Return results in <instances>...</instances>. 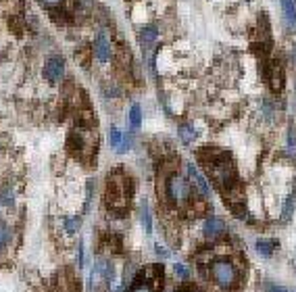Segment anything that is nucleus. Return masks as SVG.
Listing matches in <instances>:
<instances>
[{
  "instance_id": "8",
  "label": "nucleus",
  "mask_w": 296,
  "mask_h": 292,
  "mask_svg": "<svg viewBox=\"0 0 296 292\" xmlns=\"http://www.w3.org/2000/svg\"><path fill=\"white\" fill-rule=\"evenodd\" d=\"M94 54H96V59L101 63H107L111 59V44H109V40H107V36L103 32L98 34L96 40H94Z\"/></svg>"
},
{
  "instance_id": "29",
  "label": "nucleus",
  "mask_w": 296,
  "mask_h": 292,
  "mask_svg": "<svg viewBox=\"0 0 296 292\" xmlns=\"http://www.w3.org/2000/svg\"><path fill=\"white\" fill-rule=\"evenodd\" d=\"M40 3L44 5V7H59V5L63 3V0H40Z\"/></svg>"
},
{
  "instance_id": "28",
  "label": "nucleus",
  "mask_w": 296,
  "mask_h": 292,
  "mask_svg": "<svg viewBox=\"0 0 296 292\" xmlns=\"http://www.w3.org/2000/svg\"><path fill=\"white\" fill-rule=\"evenodd\" d=\"M86 194H88V197H86V209H88L90 207V201H92V194H94V184L92 182H88V192Z\"/></svg>"
},
{
  "instance_id": "22",
  "label": "nucleus",
  "mask_w": 296,
  "mask_h": 292,
  "mask_svg": "<svg viewBox=\"0 0 296 292\" xmlns=\"http://www.w3.org/2000/svg\"><path fill=\"white\" fill-rule=\"evenodd\" d=\"M173 271L177 277H181V280H188L190 277V269L188 265H184V263H173Z\"/></svg>"
},
{
  "instance_id": "23",
  "label": "nucleus",
  "mask_w": 296,
  "mask_h": 292,
  "mask_svg": "<svg viewBox=\"0 0 296 292\" xmlns=\"http://www.w3.org/2000/svg\"><path fill=\"white\" fill-rule=\"evenodd\" d=\"M265 290H267V292H290L288 288L279 286V284H273V282H267V284H265Z\"/></svg>"
},
{
  "instance_id": "4",
  "label": "nucleus",
  "mask_w": 296,
  "mask_h": 292,
  "mask_svg": "<svg viewBox=\"0 0 296 292\" xmlns=\"http://www.w3.org/2000/svg\"><path fill=\"white\" fill-rule=\"evenodd\" d=\"M186 171H188V177L192 179V184H194L196 192H199L203 199H209V197H211V186H209V182L205 179V175L201 173V169L196 167V163L188 161V163H186Z\"/></svg>"
},
{
  "instance_id": "21",
  "label": "nucleus",
  "mask_w": 296,
  "mask_h": 292,
  "mask_svg": "<svg viewBox=\"0 0 296 292\" xmlns=\"http://www.w3.org/2000/svg\"><path fill=\"white\" fill-rule=\"evenodd\" d=\"M281 217L284 219H290L292 217V213H294V192L292 194H288V199H286V203H284V209H281Z\"/></svg>"
},
{
  "instance_id": "12",
  "label": "nucleus",
  "mask_w": 296,
  "mask_h": 292,
  "mask_svg": "<svg viewBox=\"0 0 296 292\" xmlns=\"http://www.w3.org/2000/svg\"><path fill=\"white\" fill-rule=\"evenodd\" d=\"M15 205V190L11 184L0 186V207H13Z\"/></svg>"
},
{
  "instance_id": "25",
  "label": "nucleus",
  "mask_w": 296,
  "mask_h": 292,
  "mask_svg": "<svg viewBox=\"0 0 296 292\" xmlns=\"http://www.w3.org/2000/svg\"><path fill=\"white\" fill-rule=\"evenodd\" d=\"M130 292H154V288L152 286H148V284H138L134 290H130Z\"/></svg>"
},
{
  "instance_id": "5",
  "label": "nucleus",
  "mask_w": 296,
  "mask_h": 292,
  "mask_svg": "<svg viewBox=\"0 0 296 292\" xmlns=\"http://www.w3.org/2000/svg\"><path fill=\"white\" fill-rule=\"evenodd\" d=\"M228 232V226H225V221L221 217H215V215H211L205 219V226H203V234L207 236L209 240H217L221 238V236Z\"/></svg>"
},
{
  "instance_id": "16",
  "label": "nucleus",
  "mask_w": 296,
  "mask_h": 292,
  "mask_svg": "<svg viewBox=\"0 0 296 292\" xmlns=\"http://www.w3.org/2000/svg\"><path fill=\"white\" fill-rule=\"evenodd\" d=\"M109 142H111V146H113V150H121V144H123V132L121 130H117V128H111L109 130Z\"/></svg>"
},
{
  "instance_id": "7",
  "label": "nucleus",
  "mask_w": 296,
  "mask_h": 292,
  "mask_svg": "<svg viewBox=\"0 0 296 292\" xmlns=\"http://www.w3.org/2000/svg\"><path fill=\"white\" fill-rule=\"evenodd\" d=\"M96 275L98 277H105L107 282H113V280H115V265H113L111 261H107V259H98L90 277H96Z\"/></svg>"
},
{
  "instance_id": "20",
  "label": "nucleus",
  "mask_w": 296,
  "mask_h": 292,
  "mask_svg": "<svg viewBox=\"0 0 296 292\" xmlns=\"http://www.w3.org/2000/svg\"><path fill=\"white\" fill-rule=\"evenodd\" d=\"M288 155L290 157H296V130L292 128H288Z\"/></svg>"
},
{
  "instance_id": "6",
  "label": "nucleus",
  "mask_w": 296,
  "mask_h": 292,
  "mask_svg": "<svg viewBox=\"0 0 296 292\" xmlns=\"http://www.w3.org/2000/svg\"><path fill=\"white\" fill-rule=\"evenodd\" d=\"M65 73V61L61 57H50L44 63V77L48 81H59Z\"/></svg>"
},
{
  "instance_id": "30",
  "label": "nucleus",
  "mask_w": 296,
  "mask_h": 292,
  "mask_svg": "<svg viewBox=\"0 0 296 292\" xmlns=\"http://www.w3.org/2000/svg\"><path fill=\"white\" fill-rule=\"evenodd\" d=\"M157 253H159V257H169V250L163 248L161 244H157Z\"/></svg>"
},
{
  "instance_id": "19",
  "label": "nucleus",
  "mask_w": 296,
  "mask_h": 292,
  "mask_svg": "<svg viewBox=\"0 0 296 292\" xmlns=\"http://www.w3.org/2000/svg\"><path fill=\"white\" fill-rule=\"evenodd\" d=\"M63 226H65L67 234H75V232L79 230V226H81V219H79V217H65Z\"/></svg>"
},
{
  "instance_id": "18",
  "label": "nucleus",
  "mask_w": 296,
  "mask_h": 292,
  "mask_svg": "<svg viewBox=\"0 0 296 292\" xmlns=\"http://www.w3.org/2000/svg\"><path fill=\"white\" fill-rule=\"evenodd\" d=\"M9 240H11V228L5 224V221H0V250L7 248Z\"/></svg>"
},
{
  "instance_id": "15",
  "label": "nucleus",
  "mask_w": 296,
  "mask_h": 292,
  "mask_svg": "<svg viewBox=\"0 0 296 292\" xmlns=\"http://www.w3.org/2000/svg\"><path fill=\"white\" fill-rule=\"evenodd\" d=\"M130 125H132V130H138L140 125H142V109H140V105H132L130 109Z\"/></svg>"
},
{
  "instance_id": "11",
  "label": "nucleus",
  "mask_w": 296,
  "mask_h": 292,
  "mask_svg": "<svg viewBox=\"0 0 296 292\" xmlns=\"http://www.w3.org/2000/svg\"><path fill=\"white\" fill-rule=\"evenodd\" d=\"M279 5H281V11H284V17L288 21L290 27H296V7L292 0H279Z\"/></svg>"
},
{
  "instance_id": "3",
  "label": "nucleus",
  "mask_w": 296,
  "mask_h": 292,
  "mask_svg": "<svg viewBox=\"0 0 296 292\" xmlns=\"http://www.w3.org/2000/svg\"><path fill=\"white\" fill-rule=\"evenodd\" d=\"M207 167L211 175L217 179V184L221 188H232L236 184V175H234V163L228 157H221V159H213V161H207Z\"/></svg>"
},
{
  "instance_id": "2",
  "label": "nucleus",
  "mask_w": 296,
  "mask_h": 292,
  "mask_svg": "<svg viewBox=\"0 0 296 292\" xmlns=\"http://www.w3.org/2000/svg\"><path fill=\"white\" fill-rule=\"evenodd\" d=\"M167 197L171 203H175L177 207H184L192 201V188L188 184L186 177H181L177 173H173L167 179Z\"/></svg>"
},
{
  "instance_id": "31",
  "label": "nucleus",
  "mask_w": 296,
  "mask_h": 292,
  "mask_svg": "<svg viewBox=\"0 0 296 292\" xmlns=\"http://www.w3.org/2000/svg\"><path fill=\"white\" fill-rule=\"evenodd\" d=\"M290 292H296V288H294V290H290Z\"/></svg>"
},
{
  "instance_id": "10",
  "label": "nucleus",
  "mask_w": 296,
  "mask_h": 292,
  "mask_svg": "<svg viewBox=\"0 0 296 292\" xmlns=\"http://www.w3.org/2000/svg\"><path fill=\"white\" fill-rule=\"evenodd\" d=\"M157 36H159V32H157V27H152V25H148V27H144L142 32H140V44H142L144 48H148V46H152L154 42H157Z\"/></svg>"
},
{
  "instance_id": "9",
  "label": "nucleus",
  "mask_w": 296,
  "mask_h": 292,
  "mask_svg": "<svg viewBox=\"0 0 296 292\" xmlns=\"http://www.w3.org/2000/svg\"><path fill=\"white\" fill-rule=\"evenodd\" d=\"M277 248V242L275 240H267V238H259L255 242V250L261 255V257H271L273 250Z\"/></svg>"
},
{
  "instance_id": "27",
  "label": "nucleus",
  "mask_w": 296,
  "mask_h": 292,
  "mask_svg": "<svg viewBox=\"0 0 296 292\" xmlns=\"http://www.w3.org/2000/svg\"><path fill=\"white\" fill-rule=\"evenodd\" d=\"M175 292H201L196 286H190V284H184V286H179Z\"/></svg>"
},
{
  "instance_id": "26",
  "label": "nucleus",
  "mask_w": 296,
  "mask_h": 292,
  "mask_svg": "<svg viewBox=\"0 0 296 292\" xmlns=\"http://www.w3.org/2000/svg\"><path fill=\"white\" fill-rule=\"evenodd\" d=\"M77 263H79V265L86 263V253H83V244L81 242H79V248H77Z\"/></svg>"
},
{
  "instance_id": "14",
  "label": "nucleus",
  "mask_w": 296,
  "mask_h": 292,
  "mask_svg": "<svg viewBox=\"0 0 296 292\" xmlns=\"http://www.w3.org/2000/svg\"><path fill=\"white\" fill-rule=\"evenodd\" d=\"M140 221H142L144 230L150 234L152 232V213H150V207L146 203H142V207H140Z\"/></svg>"
},
{
  "instance_id": "17",
  "label": "nucleus",
  "mask_w": 296,
  "mask_h": 292,
  "mask_svg": "<svg viewBox=\"0 0 296 292\" xmlns=\"http://www.w3.org/2000/svg\"><path fill=\"white\" fill-rule=\"evenodd\" d=\"M281 86H284V71H281L277 65H273V69H271V88L279 90Z\"/></svg>"
},
{
  "instance_id": "13",
  "label": "nucleus",
  "mask_w": 296,
  "mask_h": 292,
  "mask_svg": "<svg viewBox=\"0 0 296 292\" xmlns=\"http://www.w3.org/2000/svg\"><path fill=\"white\" fill-rule=\"evenodd\" d=\"M177 134H179V138H181V142H194L196 136H199V130H194L192 123H181L179 130H177Z\"/></svg>"
},
{
  "instance_id": "1",
  "label": "nucleus",
  "mask_w": 296,
  "mask_h": 292,
  "mask_svg": "<svg viewBox=\"0 0 296 292\" xmlns=\"http://www.w3.org/2000/svg\"><path fill=\"white\" fill-rule=\"evenodd\" d=\"M211 277L223 290H232L238 284V269L230 259H215L211 261Z\"/></svg>"
},
{
  "instance_id": "24",
  "label": "nucleus",
  "mask_w": 296,
  "mask_h": 292,
  "mask_svg": "<svg viewBox=\"0 0 296 292\" xmlns=\"http://www.w3.org/2000/svg\"><path fill=\"white\" fill-rule=\"evenodd\" d=\"M132 134H123V144H121V150L119 152H128L132 148Z\"/></svg>"
}]
</instances>
